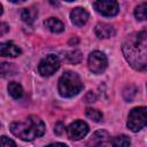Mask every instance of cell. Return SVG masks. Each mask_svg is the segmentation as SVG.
Here are the masks:
<instances>
[{
  "instance_id": "12",
  "label": "cell",
  "mask_w": 147,
  "mask_h": 147,
  "mask_svg": "<svg viewBox=\"0 0 147 147\" xmlns=\"http://www.w3.org/2000/svg\"><path fill=\"white\" fill-rule=\"evenodd\" d=\"M22 51L18 46L13 42H0V56L16 57L21 55Z\"/></svg>"
},
{
  "instance_id": "21",
  "label": "cell",
  "mask_w": 147,
  "mask_h": 147,
  "mask_svg": "<svg viewBox=\"0 0 147 147\" xmlns=\"http://www.w3.org/2000/svg\"><path fill=\"white\" fill-rule=\"evenodd\" d=\"M86 117H88L93 122H100V121H102V113L99 111L98 109L87 108L86 109Z\"/></svg>"
},
{
  "instance_id": "25",
  "label": "cell",
  "mask_w": 147,
  "mask_h": 147,
  "mask_svg": "<svg viewBox=\"0 0 147 147\" xmlns=\"http://www.w3.org/2000/svg\"><path fill=\"white\" fill-rule=\"evenodd\" d=\"M9 31V25L6 22H0V37L6 34Z\"/></svg>"
},
{
  "instance_id": "6",
  "label": "cell",
  "mask_w": 147,
  "mask_h": 147,
  "mask_svg": "<svg viewBox=\"0 0 147 147\" xmlns=\"http://www.w3.org/2000/svg\"><path fill=\"white\" fill-rule=\"evenodd\" d=\"M59 67H60V59L54 54H49L39 62L38 71L41 76L48 77L52 76L59 69Z\"/></svg>"
},
{
  "instance_id": "23",
  "label": "cell",
  "mask_w": 147,
  "mask_h": 147,
  "mask_svg": "<svg viewBox=\"0 0 147 147\" xmlns=\"http://www.w3.org/2000/svg\"><path fill=\"white\" fill-rule=\"evenodd\" d=\"M95 101H96V96H95L94 92H92V91L87 92L86 95L84 96V102H85V103H93V102H95Z\"/></svg>"
},
{
  "instance_id": "22",
  "label": "cell",
  "mask_w": 147,
  "mask_h": 147,
  "mask_svg": "<svg viewBox=\"0 0 147 147\" xmlns=\"http://www.w3.org/2000/svg\"><path fill=\"white\" fill-rule=\"evenodd\" d=\"M0 147H16V144L6 136L0 137Z\"/></svg>"
},
{
  "instance_id": "3",
  "label": "cell",
  "mask_w": 147,
  "mask_h": 147,
  "mask_svg": "<svg viewBox=\"0 0 147 147\" xmlns=\"http://www.w3.org/2000/svg\"><path fill=\"white\" fill-rule=\"evenodd\" d=\"M57 90H59V93L61 96L72 98L75 95H77L83 90L82 79L76 72L67 71L60 77Z\"/></svg>"
},
{
  "instance_id": "26",
  "label": "cell",
  "mask_w": 147,
  "mask_h": 147,
  "mask_svg": "<svg viewBox=\"0 0 147 147\" xmlns=\"http://www.w3.org/2000/svg\"><path fill=\"white\" fill-rule=\"evenodd\" d=\"M45 147H68L65 144H62V142H55V144H51L48 146H45Z\"/></svg>"
},
{
  "instance_id": "8",
  "label": "cell",
  "mask_w": 147,
  "mask_h": 147,
  "mask_svg": "<svg viewBox=\"0 0 147 147\" xmlns=\"http://www.w3.org/2000/svg\"><path fill=\"white\" fill-rule=\"evenodd\" d=\"M87 132H88V125L84 121H80V119L75 121L67 129L68 137L71 140H80L87 134Z\"/></svg>"
},
{
  "instance_id": "5",
  "label": "cell",
  "mask_w": 147,
  "mask_h": 147,
  "mask_svg": "<svg viewBox=\"0 0 147 147\" xmlns=\"http://www.w3.org/2000/svg\"><path fill=\"white\" fill-rule=\"evenodd\" d=\"M87 64H88V69L93 74L100 75L107 69L108 60H107V56L102 52L94 51L90 54L88 60H87Z\"/></svg>"
},
{
  "instance_id": "7",
  "label": "cell",
  "mask_w": 147,
  "mask_h": 147,
  "mask_svg": "<svg viewBox=\"0 0 147 147\" xmlns=\"http://www.w3.org/2000/svg\"><path fill=\"white\" fill-rule=\"evenodd\" d=\"M93 7L99 14L108 17L115 16L119 11V6L114 0H98L93 3Z\"/></svg>"
},
{
  "instance_id": "11",
  "label": "cell",
  "mask_w": 147,
  "mask_h": 147,
  "mask_svg": "<svg viewBox=\"0 0 147 147\" xmlns=\"http://www.w3.org/2000/svg\"><path fill=\"white\" fill-rule=\"evenodd\" d=\"M94 32L98 38L100 39H107L110 37H114L115 34V28L108 23H98L94 28Z\"/></svg>"
},
{
  "instance_id": "10",
  "label": "cell",
  "mask_w": 147,
  "mask_h": 147,
  "mask_svg": "<svg viewBox=\"0 0 147 147\" xmlns=\"http://www.w3.org/2000/svg\"><path fill=\"white\" fill-rule=\"evenodd\" d=\"M70 20L74 25L83 26L88 21V13L86 11V9H84L82 7H76L70 13Z\"/></svg>"
},
{
  "instance_id": "16",
  "label": "cell",
  "mask_w": 147,
  "mask_h": 147,
  "mask_svg": "<svg viewBox=\"0 0 147 147\" xmlns=\"http://www.w3.org/2000/svg\"><path fill=\"white\" fill-rule=\"evenodd\" d=\"M130 145H131L130 138L125 134H119L111 139L113 147H130Z\"/></svg>"
},
{
  "instance_id": "17",
  "label": "cell",
  "mask_w": 147,
  "mask_h": 147,
  "mask_svg": "<svg viewBox=\"0 0 147 147\" xmlns=\"http://www.w3.org/2000/svg\"><path fill=\"white\" fill-rule=\"evenodd\" d=\"M16 72V67L13 64V63H7V62H3V63H0V76H11V75H15Z\"/></svg>"
},
{
  "instance_id": "24",
  "label": "cell",
  "mask_w": 147,
  "mask_h": 147,
  "mask_svg": "<svg viewBox=\"0 0 147 147\" xmlns=\"http://www.w3.org/2000/svg\"><path fill=\"white\" fill-rule=\"evenodd\" d=\"M64 131H65V127H64V125H63L61 122H59V123L55 124V126H54V132H55L57 136L63 134Z\"/></svg>"
},
{
  "instance_id": "9",
  "label": "cell",
  "mask_w": 147,
  "mask_h": 147,
  "mask_svg": "<svg viewBox=\"0 0 147 147\" xmlns=\"http://www.w3.org/2000/svg\"><path fill=\"white\" fill-rule=\"evenodd\" d=\"M110 144V134L105 130L95 131L87 140V147H107Z\"/></svg>"
},
{
  "instance_id": "20",
  "label": "cell",
  "mask_w": 147,
  "mask_h": 147,
  "mask_svg": "<svg viewBox=\"0 0 147 147\" xmlns=\"http://www.w3.org/2000/svg\"><path fill=\"white\" fill-rule=\"evenodd\" d=\"M82 57H83V55H82V52L80 51H77V49H75V51H71V52H68L67 53V55H65V59L70 62V63H79L80 61H82Z\"/></svg>"
},
{
  "instance_id": "2",
  "label": "cell",
  "mask_w": 147,
  "mask_h": 147,
  "mask_svg": "<svg viewBox=\"0 0 147 147\" xmlns=\"http://www.w3.org/2000/svg\"><path fill=\"white\" fill-rule=\"evenodd\" d=\"M9 129L15 137L24 141H31L41 137L46 130L44 122L36 115H30L24 121L13 122Z\"/></svg>"
},
{
  "instance_id": "14",
  "label": "cell",
  "mask_w": 147,
  "mask_h": 147,
  "mask_svg": "<svg viewBox=\"0 0 147 147\" xmlns=\"http://www.w3.org/2000/svg\"><path fill=\"white\" fill-rule=\"evenodd\" d=\"M38 16V11L36 8L31 7V8H24L22 11H21V17L22 20L28 23V24H32L34 22V20L37 18Z\"/></svg>"
},
{
  "instance_id": "4",
  "label": "cell",
  "mask_w": 147,
  "mask_h": 147,
  "mask_svg": "<svg viewBox=\"0 0 147 147\" xmlns=\"http://www.w3.org/2000/svg\"><path fill=\"white\" fill-rule=\"evenodd\" d=\"M147 122V109L146 107H137L133 108L127 117V127L132 132H138L142 127H145Z\"/></svg>"
},
{
  "instance_id": "15",
  "label": "cell",
  "mask_w": 147,
  "mask_h": 147,
  "mask_svg": "<svg viewBox=\"0 0 147 147\" xmlns=\"http://www.w3.org/2000/svg\"><path fill=\"white\" fill-rule=\"evenodd\" d=\"M7 90H8L9 95L14 99H21L23 96V87L21 86V84L16 82H10L8 84Z\"/></svg>"
},
{
  "instance_id": "19",
  "label": "cell",
  "mask_w": 147,
  "mask_h": 147,
  "mask_svg": "<svg viewBox=\"0 0 147 147\" xmlns=\"http://www.w3.org/2000/svg\"><path fill=\"white\" fill-rule=\"evenodd\" d=\"M146 9H147V3L146 2H142L141 5L136 7L134 16L138 21H145L146 20Z\"/></svg>"
},
{
  "instance_id": "1",
  "label": "cell",
  "mask_w": 147,
  "mask_h": 147,
  "mask_svg": "<svg viewBox=\"0 0 147 147\" xmlns=\"http://www.w3.org/2000/svg\"><path fill=\"white\" fill-rule=\"evenodd\" d=\"M123 54L129 64L139 71L146 70L147 67V32L140 31L127 36L123 47Z\"/></svg>"
},
{
  "instance_id": "18",
  "label": "cell",
  "mask_w": 147,
  "mask_h": 147,
  "mask_svg": "<svg viewBox=\"0 0 147 147\" xmlns=\"http://www.w3.org/2000/svg\"><path fill=\"white\" fill-rule=\"evenodd\" d=\"M137 92H138V90H137V87H136L134 85H129V86H126V87L124 88V91H123V96H124V99H125L127 102H131V101L134 99V96L137 95Z\"/></svg>"
},
{
  "instance_id": "13",
  "label": "cell",
  "mask_w": 147,
  "mask_h": 147,
  "mask_svg": "<svg viewBox=\"0 0 147 147\" xmlns=\"http://www.w3.org/2000/svg\"><path fill=\"white\" fill-rule=\"evenodd\" d=\"M44 24H45V26H46L51 32H53V33H60V32H63V31H64V24H63L60 20H57V18H55V17H49V18H47V20L44 22Z\"/></svg>"
},
{
  "instance_id": "27",
  "label": "cell",
  "mask_w": 147,
  "mask_h": 147,
  "mask_svg": "<svg viewBox=\"0 0 147 147\" xmlns=\"http://www.w3.org/2000/svg\"><path fill=\"white\" fill-rule=\"evenodd\" d=\"M1 14H2V6H1V3H0V16H1Z\"/></svg>"
}]
</instances>
